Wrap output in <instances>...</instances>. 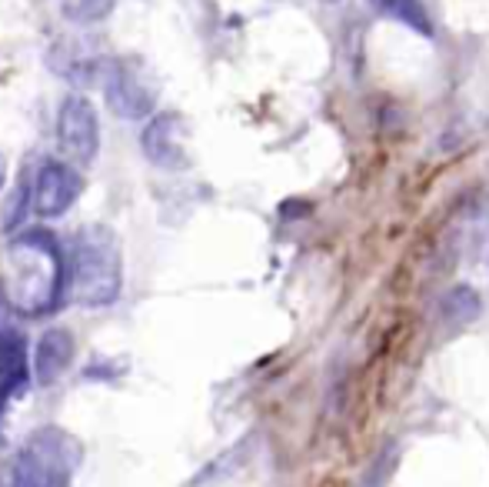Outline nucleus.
<instances>
[{
  "instance_id": "obj_1",
  "label": "nucleus",
  "mask_w": 489,
  "mask_h": 487,
  "mask_svg": "<svg viewBox=\"0 0 489 487\" xmlns=\"http://www.w3.org/2000/svg\"><path fill=\"white\" fill-rule=\"evenodd\" d=\"M64 280V261L47 231L14 237L0 254V291L20 314H47L57 304Z\"/></svg>"
},
{
  "instance_id": "obj_2",
  "label": "nucleus",
  "mask_w": 489,
  "mask_h": 487,
  "mask_svg": "<svg viewBox=\"0 0 489 487\" xmlns=\"http://www.w3.org/2000/svg\"><path fill=\"white\" fill-rule=\"evenodd\" d=\"M70 297L83 307H107L120 297V240L104 224H87L70 240Z\"/></svg>"
},
{
  "instance_id": "obj_3",
  "label": "nucleus",
  "mask_w": 489,
  "mask_h": 487,
  "mask_svg": "<svg viewBox=\"0 0 489 487\" xmlns=\"http://www.w3.org/2000/svg\"><path fill=\"white\" fill-rule=\"evenodd\" d=\"M83 460V447L60 428H41L27 437L14 458L11 487H70V477Z\"/></svg>"
},
{
  "instance_id": "obj_4",
  "label": "nucleus",
  "mask_w": 489,
  "mask_h": 487,
  "mask_svg": "<svg viewBox=\"0 0 489 487\" xmlns=\"http://www.w3.org/2000/svg\"><path fill=\"white\" fill-rule=\"evenodd\" d=\"M110 111L123 121H144L157 111V87L144 64L136 60H110L104 74Z\"/></svg>"
},
{
  "instance_id": "obj_5",
  "label": "nucleus",
  "mask_w": 489,
  "mask_h": 487,
  "mask_svg": "<svg viewBox=\"0 0 489 487\" xmlns=\"http://www.w3.org/2000/svg\"><path fill=\"white\" fill-rule=\"evenodd\" d=\"M57 137H60V147L74 161H81V164H90L97 157V147H100V121H97L94 104L83 98V94H70L60 104Z\"/></svg>"
},
{
  "instance_id": "obj_6",
  "label": "nucleus",
  "mask_w": 489,
  "mask_h": 487,
  "mask_svg": "<svg viewBox=\"0 0 489 487\" xmlns=\"http://www.w3.org/2000/svg\"><path fill=\"white\" fill-rule=\"evenodd\" d=\"M140 147L147 161L160 170H183L187 168V124L180 114H157L144 134Z\"/></svg>"
},
{
  "instance_id": "obj_7",
  "label": "nucleus",
  "mask_w": 489,
  "mask_h": 487,
  "mask_svg": "<svg viewBox=\"0 0 489 487\" xmlns=\"http://www.w3.org/2000/svg\"><path fill=\"white\" fill-rule=\"evenodd\" d=\"M83 177L64 161H47L34 184V210L41 217H60L81 197Z\"/></svg>"
},
{
  "instance_id": "obj_8",
  "label": "nucleus",
  "mask_w": 489,
  "mask_h": 487,
  "mask_svg": "<svg viewBox=\"0 0 489 487\" xmlns=\"http://www.w3.org/2000/svg\"><path fill=\"white\" fill-rule=\"evenodd\" d=\"M47 64L74 87H94L97 81H104V74L110 67V60L97 57L90 47H81V43H57V47H50Z\"/></svg>"
},
{
  "instance_id": "obj_9",
  "label": "nucleus",
  "mask_w": 489,
  "mask_h": 487,
  "mask_svg": "<svg viewBox=\"0 0 489 487\" xmlns=\"http://www.w3.org/2000/svg\"><path fill=\"white\" fill-rule=\"evenodd\" d=\"M30 381L27 344L17 331H0V418L17 390Z\"/></svg>"
},
{
  "instance_id": "obj_10",
  "label": "nucleus",
  "mask_w": 489,
  "mask_h": 487,
  "mask_svg": "<svg viewBox=\"0 0 489 487\" xmlns=\"http://www.w3.org/2000/svg\"><path fill=\"white\" fill-rule=\"evenodd\" d=\"M74 361V334L67 327H50L34 348V377L37 384H54Z\"/></svg>"
},
{
  "instance_id": "obj_11",
  "label": "nucleus",
  "mask_w": 489,
  "mask_h": 487,
  "mask_svg": "<svg viewBox=\"0 0 489 487\" xmlns=\"http://www.w3.org/2000/svg\"><path fill=\"white\" fill-rule=\"evenodd\" d=\"M250 454H253V434H250V437H244L240 444H233L230 451H223L217 460H210L204 471L193 477L190 487H213V484H223V481H230L233 474L240 471L246 460H250Z\"/></svg>"
},
{
  "instance_id": "obj_12",
  "label": "nucleus",
  "mask_w": 489,
  "mask_h": 487,
  "mask_svg": "<svg viewBox=\"0 0 489 487\" xmlns=\"http://www.w3.org/2000/svg\"><path fill=\"white\" fill-rule=\"evenodd\" d=\"M383 17H393L400 24H407L409 30H416L423 37H433V20L426 14L423 0H369Z\"/></svg>"
},
{
  "instance_id": "obj_13",
  "label": "nucleus",
  "mask_w": 489,
  "mask_h": 487,
  "mask_svg": "<svg viewBox=\"0 0 489 487\" xmlns=\"http://www.w3.org/2000/svg\"><path fill=\"white\" fill-rule=\"evenodd\" d=\"M439 314L453 324V327H462V324H473L479 314H483V301L473 287H453V291L443 297L439 304Z\"/></svg>"
},
{
  "instance_id": "obj_14",
  "label": "nucleus",
  "mask_w": 489,
  "mask_h": 487,
  "mask_svg": "<svg viewBox=\"0 0 489 487\" xmlns=\"http://www.w3.org/2000/svg\"><path fill=\"white\" fill-rule=\"evenodd\" d=\"M117 0H60V14L67 17L70 24H94L113 11Z\"/></svg>"
},
{
  "instance_id": "obj_15",
  "label": "nucleus",
  "mask_w": 489,
  "mask_h": 487,
  "mask_svg": "<svg viewBox=\"0 0 489 487\" xmlns=\"http://www.w3.org/2000/svg\"><path fill=\"white\" fill-rule=\"evenodd\" d=\"M393 464H396V451H383V458L369 467V474L363 477V487H386L390 474H393Z\"/></svg>"
},
{
  "instance_id": "obj_16",
  "label": "nucleus",
  "mask_w": 489,
  "mask_h": 487,
  "mask_svg": "<svg viewBox=\"0 0 489 487\" xmlns=\"http://www.w3.org/2000/svg\"><path fill=\"white\" fill-rule=\"evenodd\" d=\"M4 181H7V161H4V153H0V191H4Z\"/></svg>"
},
{
  "instance_id": "obj_17",
  "label": "nucleus",
  "mask_w": 489,
  "mask_h": 487,
  "mask_svg": "<svg viewBox=\"0 0 489 487\" xmlns=\"http://www.w3.org/2000/svg\"><path fill=\"white\" fill-rule=\"evenodd\" d=\"M0 487H4V484H0Z\"/></svg>"
}]
</instances>
